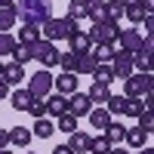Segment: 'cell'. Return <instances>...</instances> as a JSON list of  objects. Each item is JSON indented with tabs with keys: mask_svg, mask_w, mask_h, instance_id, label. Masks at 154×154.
Masks as SVG:
<instances>
[{
	"mask_svg": "<svg viewBox=\"0 0 154 154\" xmlns=\"http://www.w3.org/2000/svg\"><path fill=\"white\" fill-rule=\"evenodd\" d=\"M19 19H22V25H37L40 28L46 19H53V3L49 0H22Z\"/></svg>",
	"mask_w": 154,
	"mask_h": 154,
	"instance_id": "cell-1",
	"label": "cell"
},
{
	"mask_svg": "<svg viewBox=\"0 0 154 154\" xmlns=\"http://www.w3.org/2000/svg\"><path fill=\"white\" fill-rule=\"evenodd\" d=\"M80 28H77V19L65 16V19H46L40 25V40H49V43H56V40H65V37L77 34Z\"/></svg>",
	"mask_w": 154,
	"mask_h": 154,
	"instance_id": "cell-2",
	"label": "cell"
},
{
	"mask_svg": "<svg viewBox=\"0 0 154 154\" xmlns=\"http://www.w3.org/2000/svg\"><path fill=\"white\" fill-rule=\"evenodd\" d=\"M86 34H89V40H93V46H99V43H111V46H117L120 25H117V22H111V19H105V22H96Z\"/></svg>",
	"mask_w": 154,
	"mask_h": 154,
	"instance_id": "cell-3",
	"label": "cell"
},
{
	"mask_svg": "<svg viewBox=\"0 0 154 154\" xmlns=\"http://www.w3.org/2000/svg\"><path fill=\"white\" fill-rule=\"evenodd\" d=\"M34 59L40 62V68H56L59 65V49H56V43H49V40H37L34 43Z\"/></svg>",
	"mask_w": 154,
	"mask_h": 154,
	"instance_id": "cell-4",
	"label": "cell"
},
{
	"mask_svg": "<svg viewBox=\"0 0 154 154\" xmlns=\"http://www.w3.org/2000/svg\"><path fill=\"white\" fill-rule=\"evenodd\" d=\"M28 93L34 99H46L49 93H53V74H49L46 68H40L34 77H31V83H28Z\"/></svg>",
	"mask_w": 154,
	"mask_h": 154,
	"instance_id": "cell-5",
	"label": "cell"
},
{
	"mask_svg": "<svg viewBox=\"0 0 154 154\" xmlns=\"http://www.w3.org/2000/svg\"><path fill=\"white\" fill-rule=\"evenodd\" d=\"M111 71H114V80H126L133 71V53H126V49H117L111 59Z\"/></svg>",
	"mask_w": 154,
	"mask_h": 154,
	"instance_id": "cell-6",
	"label": "cell"
},
{
	"mask_svg": "<svg viewBox=\"0 0 154 154\" xmlns=\"http://www.w3.org/2000/svg\"><path fill=\"white\" fill-rule=\"evenodd\" d=\"M142 43H145V34H142V28H120V37H117V46L120 49H126V53H139L142 49Z\"/></svg>",
	"mask_w": 154,
	"mask_h": 154,
	"instance_id": "cell-7",
	"label": "cell"
},
{
	"mask_svg": "<svg viewBox=\"0 0 154 154\" xmlns=\"http://www.w3.org/2000/svg\"><path fill=\"white\" fill-rule=\"evenodd\" d=\"M151 93V74H130L126 77V99H142Z\"/></svg>",
	"mask_w": 154,
	"mask_h": 154,
	"instance_id": "cell-8",
	"label": "cell"
},
{
	"mask_svg": "<svg viewBox=\"0 0 154 154\" xmlns=\"http://www.w3.org/2000/svg\"><path fill=\"white\" fill-rule=\"evenodd\" d=\"M53 86L59 89V96H71V93H77V74H71V71H62L59 77H53Z\"/></svg>",
	"mask_w": 154,
	"mask_h": 154,
	"instance_id": "cell-9",
	"label": "cell"
},
{
	"mask_svg": "<svg viewBox=\"0 0 154 154\" xmlns=\"http://www.w3.org/2000/svg\"><path fill=\"white\" fill-rule=\"evenodd\" d=\"M19 22V3H6L0 0V31H9Z\"/></svg>",
	"mask_w": 154,
	"mask_h": 154,
	"instance_id": "cell-10",
	"label": "cell"
},
{
	"mask_svg": "<svg viewBox=\"0 0 154 154\" xmlns=\"http://www.w3.org/2000/svg\"><path fill=\"white\" fill-rule=\"evenodd\" d=\"M0 80H3L6 86H19V83L25 80V65H16V62L3 65V71H0Z\"/></svg>",
	"mask_w": 154,
	"mask_h": 154,
	"instance_id": "cell-11",
	"label": "cell"
},
{
	"mask_svg": "<svg viewBox=\"0 0 154 154\" xmlns=\"http://www.w3.org/2000/svg\"><path fill=\"white\" fill-rule=\"evenodd\" d=\"M89 108H93V102L86 99V93H71V99H68V114L83 117V114H89Z\"/></svg>",
	"mask_w": 154,
	"mask_h": 154,
	"instance_id": "cell-12",
	"label": "cell"
},
{
	"mask_svg": "<svg viewBox=\"0 0 154 154\" xmlns=\"http://www.w3.org/2000/svg\"><path fill=\"white\" fill-rule=\"evenodd\" d=\"M43 105H46V114L62 117V114L68 111V99H65V96H59V93H49V96L43 99Z\"/></svg>",
	"mask_w": 154,
	"mask_h": 154,
	"instance_id": "cell-13",
	"label": "cell"
},
{
	"mask_svg": "<svg viewBox=\"0 0 154 154\" xmlns=\"http://www.w3.org/2000/svg\"><path fill=\"white\" fill-rule=\"evenodd\" d=\"M96 56H93V49H89V53H77V65H74V74L80 77V74H93L96 71Z\"/></svg>",
	"mask_w": 154,
	"mask_h": 154,
	"instance_id": "cell-14",
	"label": "cell"
},
{
	"mask_svg": "<svg viewBox=\"0 0 154 154\" xmlns=\"http://www.w3.org/2000/svg\"><path fill=\"white\" fill-rule=\"evenodd\" d=\"M102 136H105L111 145H120V142H123V136H126V126H123V123H117V120H111L105 130H102Z\"/></svg>",
	"mask_w": 154,
	"mask_h": 154,
	"instance_id": "cell-15",
	"label": "cell"
},
{
	"mask_svg": "<svg viewBox=\"0 0 154 154\" xmlns=\"http://www.w3.org/2000/svg\"><path fill=\"white\" fill-rule=\"evenodd\" d=\"M65 145H68L74 154H83V151H89V136L77 130V133H71V136H68V142H65Z\"/></svg>",
	"mask_w": 154,
	"mask_h": 154,
	"instance_id": "cell-16",
	"label": "cell"
},
{
	"mask_svg": "<svg viewBox=\"0 0 154 154\" xmlns=\"http://www.w3.org/2000/svg\"><path fill=\"white\" fill-rule=\"evenodd\" d=\"M31 142V130H25V126H12L9 130V145L12 148H28Z\"/></svg>",
	"mask_w": 154,
	"mask_h": 154,
	"instance_id": "cell-17",
	"label": "cell"
},
{
	"mask_svg": "<svg viewBox=\"0 0 154 154\" xmlns=\"http://www.w3.org/2000/svg\"><path fill=\"white\" fill-rule=\"evenodd\" d=\"M31 102H34V96L28 93V89H22V86L9 96V105L16 108V111H28V105H31Z\"/></svg>",
	"mask_w": 154,
	"mask_h": 154,
	"instance_id": "cell-18",
	"label": "cell"
},
{
	"mask_svg": "<svg viewBox=\"0 0 154 154\" xmlns=\"http://www.w3.org/2000/svg\"><path fill=\"white\" fill-rule=\"evenodd\" d=\"M68 40H71V53H89V49H93V40H89V34H86V31L71 34Z\"/></svg>",
	"mask_w": 154,
	"mask_h": 154,
	"instance_id": "cell-19",
	"label": "cell"
},
{
	"mask_svg": "<svg viewBox=\"0 0 154 154\" xmlns=\"http://www.w3.org/2000/svg\"><path fill=\"white\" fill-rule=\"evenodd\" d=\"M89 123H93V130H105V126L111 123V114L105 111V108H89Z\"/></svg>",
	"mask_w": 154,
	"mask_h": 154,
	"instance_id": "cell-20",
	"label": "cell"
},
{
	"mask_svg": "<svg viewBox=\"0 0 154 154\" xmlns=\"http://www.w3.org/2000/svg\"><path fill=\"white\" fill-rule=\"evenodd\" d=\"M37 40H40V28H37V25H22V28H19V40H16V43L34 46Z\"/></svg>",
	"mask_w": 154,
	"mask_h": 154,
	"instance_id": "cell-21",
	"label": "cell"
},
{
	"mask_svg": "<svg viewBox=\"0 0 154 154\" xmlns=\"http://www.w3.org/2000/svg\"><path fill=\"white\" fill-rule=\"evenodd\" d=\"M123 142L130 145V148H136V151H139V148H145V145H148V133H142L139 126H136V130H126Z\"/></svg>",
	"mask_w": 154,
	"mask_h": 154,
	"instance_id": "cell-22",
	"label": "cell"
},
{
	"mask_svg": "<svg viewBox=\"0 0 154 154\" xmlns=\"http://www.w3.org/2000/svg\"><path fill=\"white\" fill-rule=\"evenodd\" d=\"M114 53H117V46H111V43H99V46L93 49V56H96V62H99V65H111Z\"/></svg>",
	"mask_w": 154,
	"mask_h": 154,
	"instance_id": "cell-23",
	"label": "cell"
},
{
	"mask_svg": "<svg viewBox=\"0 0 154 154\" xmlns=\"http://www.w3.org/2000/svg\"><path fill=\"white\" fill-rule=\"evenodd\" d=\"M12 62L16 65H25V62H31L34 59V46H28V43H16V49H12Z\"/></svg>",
	"mask_w": 154,
	"mask_h": 154,
	"instance_id": "cell-24",
	"label": "cell"
},
{
	"mask_svg": "<svg viewBox=\"0 0 154 154\" xmlns=\"http://www.w3.org/2000/svg\"><path fill=\"white\" fill-rule=\"evenodd\" d=\"M108 96H111V89H108L105 83H93V86H89V93H86V99L93 102V105H102Z\"/></svg>",
	"mask_w": 154,
	"mask_h": 154,
	"instance_id": "cell-25",
	"label": "cell"
},
{
	"mask_svg": "<svg viewBox=\"0 0 154 154\" xmlns=\"http://www.w3.org/2000/svg\"><path fill=\"white\" fill-rule=\"evenodd\" d=\"M102 9H105V19H111V22H120L123 19V3H120V0H105Z\"/></svg>",
	"mask_w": 154,
	"mask_h": 154,
	"instance_id": "cell-26",
	"label": "cell"
},
{
	"mask_svg": "<svg viewBox=\"0 0 154 154\" xmlns=\"http://www.w3.org/2000/svg\"><path fill=\"white\" fill-rule=\"evenodd\" d=\"M31 130H34L31 136H37V139H49V136L56 133V126L49 123L46 117H37V120H34V126H31Z\"/></svg>",
	"mask_w": 154,
	"mask_h": 154,
	"instance_id": "cell-27",
	"label": "cell"
},
{
	"mask_svg": "<svg viewBox=\"0 0 154 154\" xmlns=\"http://www.w3.org/2000/svg\"><path fill=\"white\" fill-rule=\"evenodd\" d=\"M56 130H62V133H65V136H71V133H77V117H74V114H62V117H59V123H56Z\"/></svg>",
	"mask_w": 154,
	"mask_h": 154,
	"instance_id": "cell-28",
	"label": "cell"
},
{
	"mask_svg": "<svg viewBox=\"0 0 154 154\" xmlns=\"http://www.w3.org/2000/svg\"><path fill=\"white\" fill-rule=\"evenodd\" d=\"M89 151H93V154H108L111 151V142L105 136H89Z\"/></svg>",
	"mask_w": 154,
	"mask_h": 154,
	"instance_id": "cell-29",
	"label": "cell"
},
{
	"mask_svg": "<svg viewBox=\"0 0 154 154\" xmlns=\"http://www.w3.org/2000/svg\"><path fill=\"white\" fill-rule=\"evenodd\" d=\"M123 105H126V96H108L105 99V111L108 114H123Z\"/></svg>",
	"mask_w": 154,
	"mask_h": 154,
	"instance_id": "cell-30",
	"label": "cell"
},
{
	"mask_svg": "<svg viewBox=\"0 0 154 154\" xmlns=\"http://www.w3.org/2000/svg\"><path fill=\"white\" fill-rule=\"evenodd\" d=\"M93 77H96V83H111L114 80V71H111V65H96V71H93Z\"/></svg>",
	"mask_w": 154,
	"mask_h": 154,
	"instance_id": "cell-31",
	"label": "cell"
},
{
	"mask_svg": "<svg viewBox=\"0 0 154 154\" xmlns=\"http://www.w3.org/2000/svg\"><path fill=\"white\" fill-rule=\"evenodd\" d=\"M86 9H89V6L83 3V0H71V3H68V16L80 22V19H86Z\"/></svg>",
	"mask_w": 154,
	"mask_h": 154,
	"instance_id": "cell-32",
	"label": "cell"
},
{
	"mask_svg": "<svg viewBox=\"0 0 154 154\" xmlns=\"http://www.w3.org/2000/svg\"><path fill=\"white\" fill-rule=\"evenodd\" d=\"M12 49H16V37L9 31H0V56H9Z\"/></svg>",
	"mask_w": 154,
	"mask_h": 154,
	"instance_id": "cell-33",
	"label": "cell"
},
{
	"mask_svg": "<svg viewBox=\"0 0 154 154\" xmlns=\"http://www.w3.org/2000/svg\"><path fill=\"white\" fill-rule=\"evenodd\" d=\"M123 16L139 28V25H142V19H145V9H142V6H123Z\"/></svg>",
	"mask_w": 154,
	"mask_h": 154,
	"instance_id": "cell-34",
	"label": "cell"
},
{
	"mask_svg": "<svg viewBox=\"0 0 154 154\" xmlns=\"http://www.w3.org/2000/svg\"><path fill=\"white\" fill-rule=\"evenodd\" d=\"M142 111H148L142 105V99H126V105H123V114H130V117H139Z\"/></svg>",
	"mask_w": 154,
	"mask_h": 154,
	"instance_id": "cell-35",
	"label": "cell"
},
{
	"mask_svg": "<svg viewBox=\"0 0 154 154\" xmlns=\"http://www.w3.org/2000/svg\"><path fill=\"white\" fill-rule=\"evenodd\" d=\"M136 120H139V130L151 136V130H154V111H142V114H139Z\"/></svg>",
	"mask_w": 154,
	"mask_h": 154,
	"instance_id": "cell-36",
	"label": "cell"
},
{
	"mask_svg": "<svg viewBox=\"0 0 154 154\" xmlns=\"http://www.w3.org/2000/svg\"><path fill=\"white\" fill-rule=\"evenodd\" d=\"M59 65H62V71H71V74H74V65H77V53H59Z\"/></svg>",
	"mask_w": 154,
	"mask_h": 154,
	"instance_id": "cell-37",
	"label": "cell"
},
{
	"mask_svg": "<svg viewBox=\"0 0 154 154\" xmlns=\"http://www.w3.org/2000/svg\"><path fill=\"white\" fill-rule=\"evenodd\" d=\"M28 111L34 114V120H37V117H46V105H43V99H34L31 105H28Z\"/></svg>",
	"mask_w": 154,
	"mask_h": 154,
	"instance_id": "cell-38",
	"label": "cell"
},
{
	"mask_svg": "<svg viewBox=\"0 0 154 154\" xmlns=\"http://www.w3.org/2000/svg\"><path fill=\"white\" fill-rule=\"evenodd\" d=\"M86 19L93 22V25H96V22H105V9H102V6H89V9H86Z\"/></svg>",
	"mask_w": 154,
	"mask_h": 154,
	"instance_id": "cell-39",
	"label": "cell"
},
{
	"mask_svg": "<svg viewBox=\"0 0 154 154\" xmlns=\"http://www.w3.org/2000/svg\"><path fill=\"white\" fill-rule=\"evenodd\" d=\"M0 148H9V130H0Z\"/></svg>",
	"mask_w": 154,
	"mask_h": 154,
	"instance_id": "cell-40",
	"label": "cell"
},
{
	"mask_svg": "<svg viewBox=\"0 0 154 154\" xmlns=\"http://www.w3.org/2000/svg\"><path fill=\"white\" fill-rule=\"evenodd\" d=\"M53 154H74V151H71L68 145H56V148H53Z\"/></svg>",
	"mask_w": 154,
	"mask_h": 154,
	"instance_id": "cell-41",
	"label": "cell"
},
{
	"mask_svg": "<svg viewBox=\"0 0 154 154\" xmlns=\"http://www.w3.org/2000/svg\"><path fill=\"white\" fill-rule=\"evenodd\" d=\"M6 96H9V86H6L3 80H0V99H6Z\"/></svg>",
	"mask_w": 154,
	"mask_h": 154,
	"instance_id": "cell-42",
	"label": "cell"
},
{
	"mask_svg": "<svg viewBox=\"0 0 154 154\" xmlns=\"http://www.w3.org/2000/svg\"><path fill=\"white\" fill-rule=\"evenodd\" d=\"M120 3H123V6H139L142 0H120Z\"/></svg>",
	"mask_w": 154,
	"mask_h": 154,
	"instance_id": "cell-43",
	"label": "cell"
},
{
	"mask_svg": "<svg viewBox=\"0 0 154 154\" xmlns=\"http://www.w3.org/2000/svg\"><path fill=\"white\" fill-rule=\"evenodd\" d=\"M83 3H86V6H102L105 0H83Z\"/></svg>",
	"mask_w": 154,
	"mask_h": 154,
	"instance_id": "cell-44",
	"label": "cell"
},
{
	"mask_svg": "<svg viewBox=\"0 0 154 154\" xmlns=\"http://www.w3.org/2000/svg\"><path fill=\"white\" fill-rule=\"evenodd\" d=\"M108 154H126V151H123V148H117V145H111V151H108Z\"/></svg>",
	"mask_w": 154,
	"mask_h": 154,
	"instance_id": "cell-45",
	"label": "cell"
},
{
	"mask_svg": "<svg viewBox=\"0 0 154 154\" xmlns=\"http://www.w3.org/2000/svg\"><path fill=\"white\" fill-rule=\"evenodd\" d=\"M136 154H154V151H151V148H139Z\"/></svg>",
	"mask_w": 154,
	"mask_h": 154,
	"instance_id": "cell-46",
	"label": "cell"
},
{
	"mask_svg": "<svg viewBox=\"0 0 154 154\" xmlns=\"http://www.w3.org/2000/svg\"><path fill=\"white\" fill-rule=\"evenodd\" d=\"M0 154H12V148H0Z\"/></svg>",
	"mask_w": 154,
	"mask_h": 154,
	"instance_id": "cell-47",
	"label": "cell"
},
{
	"mask_svg": "<svg viewBox=\"0 0 154 154\" xmlns=\"http://www.w3.org/2000/svg\"><path fill=\"white\" fill-rule=\"evenodd\" d=\"M6 3H22V0H6Z\"/></svg>",
	"mask_w": 154,
	"mask_h": 154,
	"instance_id": "cell-48",
	"label": "cell"
},
{
	"mask_svg": "<svg viewBox=\"0 0 154 154\" xmlns=\"http://www.w3.org/2000/svg\"><path fill=\"white\" fill-rule=\"evenodd\" d=\"M0 71H3V65H0Z\"/></svg>",
	"mask_w": 154,
	"mask_h": 154,
	"instance_id": "cell-49",
	"label": "cell"
},
{
	"mask_svg": "<svg viewBox=\"0 0 154 154\" xmlns=\"http://www.w3.org/2000/svg\"><path fill=\"white\" fill-rule=\"evenodd\" d=\"M28 154H31V151H28Z\"/></svg>",
	"mask_w": 154,
	"mask_h": 154,
	"instance_id": "cell-50",
	"label": "cell"
}]
</instances>
